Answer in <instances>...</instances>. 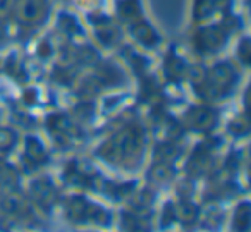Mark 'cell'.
<instances>
[{
  "instance_id": "6da1fadb",
  "label": "cell",
  "mask_w": 251,
  "mask_h": 232,
  "mask_svg": "<svg viewBox=\"0 0 251 232\" xmlns=\"http://www.w3.org/2000/svg\"><path fill=\"white\" fill-rule=\"evenodd\" d=\"M236 81V73L229 64H219L208 73L206 81V93L212 95H224L229 91V88Z\"/></svg>"
},
{
  "instance_id": "7a4b0ae2",
  "label": "cell",
  "mask_w": 251,
  "mask_h": 232,
  "mask_svg": "<svg viewBox=\"0 0 251 232\" xmlns=\"http://www.w3.org/2000/svg\"><path fill=\"white\" fill-rule=\"evenodd\" d=\"M226 33L222 31L220 26H215V28H208V29H201L196 36V43L201 50L205 52H212V50H217L224 42H226Z\"/></svg>"
},
{
  "instance_id": "3957f363",
  "label": "cell",
  "mask_w": 251,
  "mask_h": 232,
  "mask_svg": "<svg viewBox=\"0 0 251 232\" xmlns=\"http://www.w3.org/2000/svg\"><path fill=\"white\" fill-rule=\"evenodd\" d=\"M18 18L23 23H38L43 18L42 0H21L18 5Z\"/></svg>"
},
{
  "instance_id": "277c9868",
  "label": "cell",
  "mask_w": 251,
  "mask_h": 232,
  "mask_svg": "<svg viewBox=\"0 0 251 232\" xmlns=\"http://www.w3.org/2000/svg\"><path fill=\"white\" fill-rule=\"evenodd\" d=\"M215 112L210 110V108H193L189 110L186 121L189 122L193 129H198V131H206L215 124Z\"/></svg>"
},
{
  "instance_id": "5b68a950",
  "label": "cell",
  "mask_w": 251,
  "mask_h": 232,
  "mask_svg": "<svg viewBox=\"0 0 251 232\" xmlns=\"http://www.w3.org/2000/svg\"><path fill=\"white\" fill-rule=\"evenodd\" d=\"M101 21L103 23H98L97 25V35L105 45H112V43H115L119 38H121V31H119L117 26L112 25L108 19L103 18Z\"/></svg>"
},
{
  "instance_id": "8992f818",
  "label": "cell",
  "mask_w": 251,
  "mask_h": 232,
  "mask_svg": "<svg viewBox=\"0 0 251 232\" xmlns=\"http://www.w3.org/2000/svg\"><path fill=\"white\" fill-rule=\"evenodd\" d=\"M133 35L136 36V40H140L141 43H145L147 47H153L155 43L158 42V36H157V33L151 29V26H148V25H136V26H133Z\"/></svg>"
},
{
  "instance_id": "52a82bcc",
  "label": "cell",
  "mask_w": 251,
  "mask_h": 232,
  "mask_svg": "<svg viewBox=\"0 0 251 232\" xmlns=\"http://www.w3.org/2000/svg\"><path fill=\"white\" fill-rule=\"evenodd\" d=\"M88 208L90 205L83 198H73L67 205V213H69L71 220H81V218L88 217Z\"/></svg>"
},
{
  "instance_id": "ba28073f",
  "label": "cell",
  "mask_w": 251,
  "mask_h": 232,
  "mask_svg": "<svg viewBox=\"0 0 251 232\" xmlns=\"http://www.w3.org/2000/svg\"><path fill=\"white\" fill-rule=\"evenodd\" d=\"M184 73H186V64L182 62L181 59H177V57L167 59V76L171 77V79H174V81L181 79V77L184 76Z\"/></svg>"
},
{
  "instance_id": "9c48e42d",
  "label": "cell",
  "mask_w": 251,
  "mask_h": 232,
  "mask_svg": "<svg viewBox=\"0 0 251 232\" xmlns=\"http://www.w3.org/2000/svg\"><path fill=\"white\" fill-rule=\"evenodd\" d=\"M119 12H121L122 18L134 19L140 14V5H138L136 0H122V2H119Z\"/></svg>"
},
{
  "instance_id": "30bf717a",
  "label": "cell",
  "mask_w": 251,
  "mask_h": 232,
  "mask_svg": "<svg viewBox=\"0 0 251 232\" xmlns=\"http://www.w3.org/2000/svg\"><path fill=\"white\" fill-rule=\"evenodd\" d=\"M33 194L38 198L40 201H49V198L53 194V187L49 180H36L33 184Z\"/></svg>"
},
{
  "instance_id": "8fae6325",
  "label": "cell",
  "mask_w": 251,
  "mask_h": 232,
  "mask_svg": "<svg viewBox=\"0 0 251 232\" xmlns=\"http://www.w3.org/2000/svg\"><path fill=\"white\" fill-rule=\"evenodd\" d=\"M28 156L31 162H42L45 158V150H43L40 141H36L35 138L28 139Z\"/></svg>"
},
{
  "instance_id": "7c38bea8",
  "label": "cell",
  "mask_w": 251,
  "mask_h": 232,
  "mask_svg": "<svg viewBox=\"0 0 251 232\" xmlns=\"http://www.w3.org/2000/svg\"><path fill=\"white\" fill-rule=\"evenodd\" d=\"M248 225H250V206H248V203H243L236 211V224H234V227L244 231Z\"/></svg>"
},
{
  "instance_id": "4fadbf2b",
  "label": "cell",
  "mask_w": 251,
  "mask_h": 232,
  "mask_svg": "<svg viewBox=\"0 0 251 232\" xmlns=\"http://www.w3.org/2000/svg\"><path fill=\"white\" fill-rule=\"evenodd\" d=\"M59 23H60V26H62L64 29H67V31H69V33H76V31H79V26H77L76 19H73V16H67V14L60 16Z\"/></svg>"
},
{
  "instance_id": "5bb4252c",
  "label": "cell",
  "mask_w": 251,
  "mask_h": 232,
  "mask_svg": "<svg viewBox=\"0 0 251 232\" xmlns=\"http://www.w3.org/2000/svg\"><path fill=\"white\" fill-rule=\"evenodd\" d=\"M196 213H198V208L193 206V205L189 203H184L181 206V218L182 220H195L196 218Z\"/></svg>"
},
{
  "instance_id": "9a60e30c",
  "label": "cell",
  "mask_w": 251,
  "mask_h": 232,
  "mask_svg": "<svg viewBox=\"0 0 251 232\" xmlns=\"http://www.w3.org/2000/svg\"><path fill=\"white\" fill-rule=\"evenodd\" d=\"M239 57L244 64L250 62V42H248V40H244L239 45Z\"/></svg>"
},
{
  "instance_id": "2e32d148",
  "label": "cell",
  "mask_w": 251,
  "mask_h": 232,
  "mask_svg": "<svg viewBox=\"0 0 251 232\" xmlns=\"http://www.w3.org/2000/svg\"><path fill=\"white\" fill-rule=\"evenodd\" d=\"M14 143V136L9 131H0V148H7Z\"/></svg>"
},
{
  "instance_id": "e0dca14e",
  "label": "cell",
  "mask_w": 251,
  "mask_h": 232,
  "mask_svg": "<svg viewBox=\"0 0 251 232\" xmlns=\"http://www.w3.org/2000/svg\"><path fill=\"white\" fill-rule=\"evenodd\" d=\"M230 131L236 132V134H244V132H248V124L243 121H234L230 124Z\"/></svg>"
}]
</instances>
